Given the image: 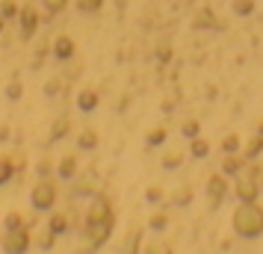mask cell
I'll use <instances>...</instances> for the list:
<instances>
[{
	"mask_svg": "<svg viewBox=\"0 0 263 254\" xmlns=\"http://www.w3.org/2000/svg\"><path fill=\"white\" fill-rule=\"evenodd\" d=\"M98 104H101L98 89H92V86H83V89L77 92V109H80V112H95Z\"/></svg>",
	"mask_w": 263,
	"mask_h": 254,
	"instance_id": "obj_7",
	"label": "cell"
},
{
	"mask_svg": "<svg viewBox=\"0 0 263 254\" xmlns=\"http://www.w3.org/2000/svg\"><path fill=\"white\" fill-rule=\"evenodd\" d=\"M168 60H172V48H157V62L166 65Z\"/></svg>",
	"mask_w": 263,
	"mask_h": 254,
	"instance_id": "obj_37",
	"label": "cell"
},
{
	"mask_svg": "<svg viewBox=\"0 0 263 254\" xmlns=\"http://www.w3.org/2000/svg\"><path fill=\"white\" fill-rule=\"evenodd\" d=\"M39 174H42V178L50 174V160H42V163H39Z\"/></svg>",
	"mask_w": 263,
	"mask_h": 254,
	"instance_id": "obj_38",
	"label": "cell"
},
{
	"mask_svg": "<svg viewBox=\"0 0 263 254\" xmlns=\"http://www.w3.org/2000/svg\"><path fill=\"white\" fill-rule=\"evenodd\" d=\"M192 27H195V30H207V27H216V15L210 12V9H201V12H198V18H192Z\"/></svg>",
	"mask_w": 263,
	"mask_h": 254,
	"instance_id": "obj_16",
	"label": "cell"
},
{
	"mask_svg": "<svg viewBox=\"0 0 263 254\" xmlns=\"http://www.w3.org/2000/svg\"><path fill=\"white\" fill-rule=\"evenodd\" d=\"M198 130H201V124H198L195 119L183 121V136H186V139H195V136H198Z\"/></svg>",
	"mask_w": 263,
	"mask_h": 254,
	"instance_id": "obj_32",
	"label": "cell"
},
{
	"mask_svg": "<svg viewBox=\"0 0 263 254\" xmlns=\"http://www.w3.org/2000/svg\"><path fill=\"white\" fill-rule=\"evenodd\" d=\"M257 136H263V121H257Z\"/></svg>",
	"mask_w": 263,
	"mask_h": 254,
	"instance_id": "obj_40",
	"label": "cell"
},
{
	"mask_svg": "<svg viewBox=\"0 0 263 254\" xmlns=\"http://www.w3.org/2000/svg\"><path fill=\"white\" fill-rule=\"evenodd\" d=\"M42 6H45V18H53V15L65 12V6H68V0H42Z\"/></svg>",
	"mask_w": 263,
	"mask_h": 254,
	"instance_id": "obj_17",
	"label": "cell"
},
{
	"mask_svg": "<svg viewBox=\"0 0 263 254\" xmlns=\"http://www.w3.org/2000/svg\"><path fill=\"white\" fill-rule=\"evenodd\" d=\"M242 166H246V160L239 157V154H228V157L222 160V174H228V178H237L239 171H242Z\"/></svg>",
	"mask_w": 263,
	"mask_h": 254,
	"instance_id": "obj_10",
	"label": "cell"
},
{
	"mask_svg": "<svg viewBox=\"0 0 263 254\" xmlns=\"http://www.w3.org/2000/svg\"><path fill=\"white\" fill-rule=\"evenodd\" d=\"M98 142H101V136H98V130H92V127H86L83 133L77 136V145L83 148V151H92V148H98Z\"/></svg>",
	"mask_w": 263,
	"mask_h": 254,
	"instance_id": "obj_13",
	"label": "cell"
},
{
	"mask_svg": "<svg viewBox=\"0 0 263 254\" xmlns=\"http://www.w3.org/2000/svg\"><path fill=\"white\" fill-rule=\"evenodd\" d=\"M234 192H237L239 204H249V201H257V195H260V183H257V178H251V174H246V178H239L237 174V186H234Z\"/></svg>",
	"mask_w": 263,
	"mask_h": 254,
	"instance_id": "obj_5",
	"label": "cell"
},
{
	"mask_svg": "<svg viewBox=\"0 0 263 254\" xmlns=\"http://www.w3.org/2000/svg\"><path fill=\"white\" fill-rule=\"evenodd\" d=\"M74 6L83 15H89V12H98V9L104 6V0H74Z\"/></svg>",
	"mask_w": 263,
	"mask_h": 254,
	"instance_id": "obj_20",
	"label": "cell"
},
{
	"mask_svg": "<svg viewBox=\"0 0 263 254\" xmlns=\"http://www.w3.org/2000/svg\"><path fill=\"white\" fill-rule=\"evenodd\" d=\"M207 154H210V142H207V139H201V136H195V139H190V157L204 160Z\"/></svg>",
	"mask_w": 263,
	"mask_h": 254,
	"instance_id": "obj_12",
	"label": "cell"
},
{
	"mask_svg": "<svg viewBox=\"0 0 263 254\" xmlns=\"http://www.w3.org/2000/svg\"><path fill=\"white\" fill-rule=\"evenodd\" d=\"M30 245H33V240H30V230L24 228L6 230V237H3V251L6 254H27Z\"/></svg>",
	"mask_w": 263,
	"mask_h": 254,
	"instance_id": "obj_4",
	"label": "cell"
},
{
	"mask_svg": "<svg viewBox=\"0 0 263 254\" xmlns=\"http://www.w3.org/2000/svg\"><path fill=\"white\" fill-rule=\"evenodd\" d=\"M71 133V119L68 115H57L53 119V124H50V139L57 142V139H62V136Z\"/></svg>",
	"mask_w": 263,
	"mask_h": 254,
	"instance_id": "obj_11",
	"label": "cell"
},
{
	"mask_svg": "<svg viewBox=\"0 0 263 254\" xmlns=\"http://www.w3.org/2000/svg\"><path fill=\"white\" fill-rule=\"evenodd\" d=\"M48 230L53 233V237L65 233V230H68V216H62V213H53V216L48 219Z\"/></svg>",
	"mask_w": 263,
	"mask_h": 254,
	"instance_id": "obj_14",
	"label": "cell"
},
{
	"mask_svg": "<svg viewBox=\"0 0 263 254\" xmlns=\"http://www.w3.org/2000/svg\"><path fill=\"white\" fill-rule=\"evenodd\" d=\"M9 139V127H0V142H6Z\"/></svg>",
	"mask_w": 263,
	"mask_h": 254,
	"instance_id": "obj_39",
	"label": "cell"
},
{
	"mask_svg": "<svg viewBox=\"0 0 263 254\" xmlns=\"http://www.w3.org/2000/svg\"><path fill=\"white\" fill-rule=\"evenodd\" d=\"M53 56L60 62H68L74 60V53H77V45H74V38L71 36H60V38H53Z\"/></svg>",
	"mask_w": 263,
	"mask_h": 254,
	"instance_id": "obj_8",
	"label": "cell"
},
{
	"mask_svg": "<svg viewBox=\"0 0 263 254\" xmlns=\"http://www.w3.org/2000/svg\"><path fill=\"white\" fill-rule=\"evenodd\" d=\"M180 163H183V154H180V151H172V154L163 157V169H178Z\"/></svg>",
	"mask_w": 263,
	"mask_h": 254,
	"instance_id": "obj_28",
	"label": "cell"
},
{
	"mask_svg": "<svg viewBox=\"0 0 263 254\" xmlns=\"http://www.w3.org/2000/svg\"><path fill=\"white\" fill-rule=\"evenodd\" d=\"M12 174H15V166H12V163H9L6 157H0V186H3V183L9 181Z\"/></svg>",
	"mask_w": 263,
	"mask_h": 254,
	"instance_id": "obj_26",
	"label": "cell"
},
{
	"mask_svg": "<svg viewBox=\"0 0 263 254\" xmlns=\"http://www.w3.org/2000/svg\"><path fill=\"white\" fill-rule=\"evenodd\" d=\"M3 95L9 97V101H21V95H24V86L18 83V80H12V83L3 89Z\"/></svg>",
	"mask_w": 263,
	"mask_h": 254,
	"instance_id": "obj_25",
	"label": "cell"
},
{
	"mask_svg": "<svg viewBox=\"0 0 263 254\" xmlns=\"http://www.w3.org/2000/svg\"><path fill=\"white\" fill-rule=\"evenodd\" d=\"M62 92V80L60 77H57V80H48V83H45V95L48 97H57Z\"/></svg>",
	"mask_w": 263,
	"mask_h": 254,
	"instance_id": "obj_33",
	"label": "cell"
},
{
	"mask_svg": "<svg viewBox=\"0 0 263 254\" xmlns=\"http://www.w3.org/2000/svg\"><path fill=\"white\" fill-rule=\"evenodd\" d=\"M48 50H50V42H45L42 48L36 50V60H33V68H42V62H45V56H48Z\"/></svg>",
	"mask_w": 263,
	"mask_h": 254,
	"instance_id": "obj_35",
	"label": "cell"
},
{
	"mask_svg": "<svg viewBox=\"0 0 263 254\" xmlns=\"http://www.w3.org/2000/svg\"><path fill=\"white\" fill-rule=\"evenodd\" d=\"M166 136H168L166 127H154V130L148 133V139H145V142H148V145H163V142H166Z\"/></svg>",
	"mask_w": 263,
	"mask_h": 254,
	"instance_id": "obj_24",
	"label": "cell"
},
{
	"mask_svg": "<svg viewBox=\"0 0 263 254\" xmlns=\"http://www.w3.org/2000/svg\"><path fill=\"white\" fill-rule=\"evenodd\" d=\"M257 183H260V186H263V181H257Z\"/></svg>",
	"mask_w": 263,
	"mask_h": 254,
	"instance_id": "obj_42",
	"label": "cell"
},
{
	"mask_svg": "<svg viewBox=\"0 0 263 254\" xmlns=\"http://www.w3.org/2000/svg\"><path fill=\"white\" fill-rule=\"evenodd\" d=\"M3 27H6V18H3V15H0V33H3Z\"/></svg>",
	"mask_w": 263,
	"mask_h": 254,
	"instance_id": "obj_41",
	"label": "cell"
},
{
	"mask_svg": "<svg viewBox=\"0 0 263 254\" xmlns=\"http://www.w3.org/2000/svg\"><path fill=\"white\" fill-rule=\"evenodd\" d=\"M18 18H21V38H24V42H30V38L36 36L39 24H42V15H39L33 6H24V9L18 12Z\"/></svg>",
	"mask_w": 263,
	"mask_h": 254,
	"instance_id": "obj_6",
	"label": "cell"
},
{
	"mask_svg": "<svg viewBox=\"0 0 263 254\" xmlns=\"http://www.w3.org/2000/svg\"><path fill=\"white\" fill-rule=\"evenodd\" d=\"M74 174H77V157H62V163H60V178L62 181H71Z\"/></svg>",
	"mask_w": 263,
	"mask_h": 254,
	"instance_id": "obj_15",
	"label": "cell"
},
{
	"mask_svg": "<svg viewBox=\"0 0 263 254\" xmlns=\"http://www.w3.org/2000/svg\"><path fill=\"white\" fill-rule=\"evenodd\" d=\"M163 186H148L145 189V201H151V204H157V201H163Z\"/></svg>",
	"mask_w": 263,
	"mask_h": 254,
	"instance_id": "obj_31",
	"label": "cell"
},
{
	"mask_svg": "<svg viewBox=\"0 0 263 254\" xmlns=\"http://www.w3.org/2000/svg\"><path fill=\"white\" fill-rule=\"evenodd\" d=\"M166 225H168L166 213H154V216H151V222H148V228H151V230H163Z\"/></svg>",
	"mask_w": 263,
	"mask_h": 254,
	"instance_id": "obj_30",
	"label": "cell"
},
{
	"mask_svg": "<svg viewBox=\"0 0 263 254\" xmlns=\"http://www.w3.org/2000/svg\"><path fill=\"white\" fill-rule=\"evenodd\" d=\"M190 198H192V189H180V192H175L168 201H172V204H190Z\"/></svg>",
	"mask_w": 263,
	"mask_h": 254,
	"instance_id": "obj_34",
	"label": "cell"
},
{
	"mask_svg": "<svg viewBox=\"0 0 263 254\" xmlns=\"http://www.w3.org/2000/svg\"><path fill=\"white\" fill-rule=\"evenodd\" d=\"M207 195H210V201H213L216 207L225 201V195H228V181H225V174H213V178H210V183H207Z\"/></svg>",
	"mask_w": 263,
	"mask_h": 254,
	"instance_id": "obj_9",
	"label": "cell"
},
{
	"mask_svg": "<svg viewBox=\"0 0 263 254\" xmlns=\"http://www.w3.org/2000/svg\"><path fill=\"white\" fill-rule=\"evenodd\" d=\"M234 230L246 240H254V237H263V207L257 201H249V204H239L234 210Z\"/></svg>",
	"mask_w": 263,
	"mask_h": 254,
	"instance_id": "obj_1",
	"label": "cell"
},
{
	"mask_svg": "<svg viewBox=\"0 0 263 254\" xmlns=\"http://www.w3.org/2000/svg\"><path fill=\"white\" fill-rule=\"evenodd\" d=\"M30 204L36 207L39 213H45V210H50V207L57 204V186H53L50 178H42V181L33 186V192H30Z\"/></svg>",
	"mask_w": 263,
	"mask_h": 254,
	"instance_id": "obj_2",
	"label": "cell"
},
{
	"mask_svg": "<svg viewBox=\"0 0 263 254\" xmlns=\"http://www.w3.org/2000/svg\"><path fill=\"white\" fill-rule=\"evenodd\" d=\"M53 242H57V237H53L50 230H45V233H42V237L36 240V245L42 248V251H50V248H53Z\"/></svg>",
	"mask_w": 263,
	"mask_h": 254,
	"instance_id": "obj_29",
	"label": "cell"
},
{
	"mask_svg": "<svg viewBox=\"0 0 263 254\" xmlns=\"http://www.w3.org/2000/svg\"><path fill=\"white\" fill-rule=\"evenodd\" d=\"M18 12H21V9H18L15 0H3V3H0V15H3L6 21H9V18H18Z\"/></svg>",
	"mask_w": 263,
	"mask_h": 254,
	"instance_id": "obj_23",
	"label": "cell"
},
{
	"mask_svg": "<svg viewBox=\"0 0 263 254\" xmlns=\"http://www.w3.org/2000/svg\"><path fill=\"white\" fill-rule=\"evenodd\" d=\"M231 6H234V15H239V18H246V15H251V12H254V6H257V3H254V0H234Z\"/></svg>",
	"mask_w": 263,
	"mask_h": 254,
	"instance_id": "obj_19",
	"label": "cell"
},
{
	"mask_svg": "<svg viewBox=\"0 0 263 254\" xmlns=\"http://www.w3.org/2000/svg\"><path fill=\"white\" fill-rule=\"evenodd\" d=\"M139 242H142V230H133L127 237V245H124V254H139Z\"/></svg>",
	"mask_w": 263,
	"mask_h": 254,
	"instance_id": "obj_22",
	"label": "cell"
},
{
	"mask_svg": "<svg viewBox=\"0 0 263 254\" xmlns=\"http://www.w3.org/2000/svg\"><path fill=\"white\" fill-rule=\"evenodd\" d=\"M98 225H112V210H109L107 198H95V204L89 207V213H86V228H98Z\"/></svg>",
	"mask_w": 263,
	"mask_h": 254,
	"instance_id": "obj_3",
	"label": "cell"
},
{
	"mask_svg": "<svg viewBox=\"0 0 263 254\" xmlns=\"http://www.w3.org/2000/svg\"><path fill=\"white\" fill-rule=\"evenodd\" d=\"M145 254H172V248L163 245V242H151V245L145 248Z\"/></svg>",
	"mask_w": 263,
	"mask_h": 254,
	"instance_id": "obj_36",
	"label": "cell"
},
{
	"mask_svg": "<svg viewBox=\"0 0 263 254\" xmlns=\"http://www.w3.org/2000/svg\"><path fill=\"white\" fill-rule=\"evenodd\" d=\"M3 225H6V230H18V228H24V216L21 213H9L3 219Z\"/></svg>",
	"mask_w": 263,
	"mask_h": 254,
	"instance_id": "obj_27",
	"label": "cell"
},
{
	"mask_svg": "<svg viewBox=\"0 0 263 254\" xmlns=\"http://www.w3.org/2000/svg\"><path fill=\"white\" fill-rule=\"evenodd\" d=\"M222 151H225V154H239V136L228 133L225 139H222Z\"/></svg>",
	"mask_w": 263,
	"mask_h": 254,
	"instance_id": "obj_21",
	"label": "cell"
},
{
	"mask_svg": "<svg viewBox=\"0 0 263 254\" xmlns=\"http://www.w3.org/2000/svg\"><path fill=\"white\" fill-rule=\"evenodd\" d=\"M260 151H263V136L254 133V139L246 145V160H257L260 157Z\"/></svg>",
	"mask_w": 263,
	"mask_h": 254,
	"instance_id": "obj_18",
	"label": "cell"
}]
</instances>
